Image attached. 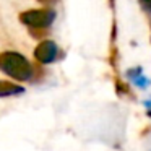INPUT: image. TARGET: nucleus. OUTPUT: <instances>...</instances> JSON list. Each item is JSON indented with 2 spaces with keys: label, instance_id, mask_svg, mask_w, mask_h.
I'll return each mask as SVG.
<instances>
[{
  "label": "nucleus",
  "instance_id": "nucleus-1",
  "mask_svg": "<svg viewBox=\"0 0 151 151\" xmlns=\"http://www.w3.org/2000/svg\"><path fill=\"white\" fill-rule=\"evenodd\" d=\"M0 70L17 81H29L34 76V68L24 55L13 50L0 54Z\"/></svg>",
  "mask_w": 151,
  "mask_h": 151
},
{
  "label": "nucleus",
  "instance_id": "nucleus-2",
  "mask_svg": "<svg viewBox=\"0 0 151 151\" xmlns=\"http://www.w3.org/2000/svg\"><path fill=\"white\" fill-rule=\"evenodd\" d=\"M20 20L23 24L29 26L33 31L46 29L47 26L54 23L55 20V12L52 8H36V10H28L20 15Z\"/></svg>",
  "mask_w": 151,
  "mask_h": 151
},
{
  "label": "nucleus",
  "instance_id": "nucleus-3",
  "mask_svg": "<svg viewBox=\"0 0 151 151\" xmlns=\"http://www.w3.org/2000/svg\"><path fill=\"white\" fill-rule=\"evenodd\" d=\"M34 57L39 63H52L59 57V46L54 41H42L37 44Z\"/></svg>",
  "mask_w": 151,
  "mask_h": 151
},
{
  "label": "nucleus",
  "instance_id": "nucleus-4",
  "mask_svg": "<svg viewBox=\"0 0 151 151\" xmlns=\"http://www.w3.org/2000/svg\"><path fill=\"white\" fill-rule=\"evenodd\" d=\"M24 91V88L18 85H13L10 81H4L0 80V98H10V96H17V94H21Z\"/></svg>",
  "mask_w": 151,
  "mask_h": 151
},
{
  "label": "nucleus",
  "instance_id": "nucleus-5",
  "mask_svg": "<svg viewBox=\"0 0 151 151\" xmlns=\"http://www.w3.org/2000/svg\"><path fill=\"white\" fill-rule=\"evenodd\" d=\"M140 2V7L143 12H146V13L151 15V0H138Z\"/></svg>",
  "mask_w": 151,
  "mask_h": 151
},
{
  "label": "nucleus",
  "instance_id": "nucleus-6",
  "mask_svg": "<svg viewBox=\"0 0 151 151\" xmlns=\"http://www.w3.org/2000/svg\"><path fill=\"white\" fill-rule=\"evenodd\" d=\"M41 4H44V5H50V4H55V0H39Z\"/></svg>",
  "mask_w": 151,
  "mask_h": 151
},
{
  "label": "nucleus",
  "instance_id": "nucleus-7",
  "mask_svg": "<svg viewBox=\"0 0 151 151\" xmlns=\"http://www.w3.org/2000/svg\"><path fill=\"white\" fill-rule=\"evenodd\" d=\"M150 150H151V141H150Z\"/></svg>",
  "mask_w": 151,
  "mask_h": 151
}]
</instances>
